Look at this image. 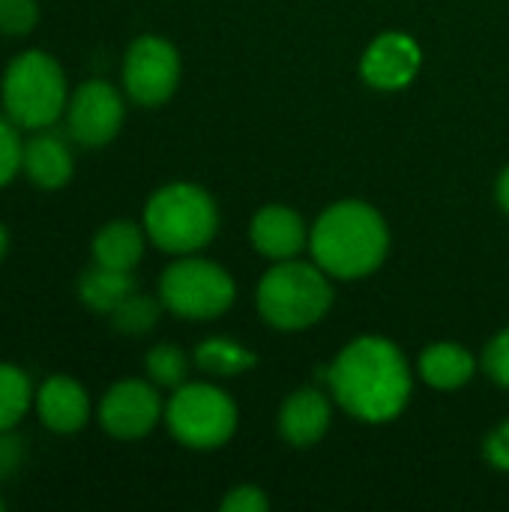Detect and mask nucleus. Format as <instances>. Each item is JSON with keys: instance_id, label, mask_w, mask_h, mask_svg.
<instances>
[{"instance_id": "obj_1", "label": "nucleus", "mask_w": 509, "mask_h": 512, "mask_svg": "<svg viewBox=\"0 0 509 512\" xmlns=\"http://www.w3.org/2000/svg\"><path fill=\"white\" fill-rule=\"evenodd\" d=\"M336 402L363 423L396 420L411 399V369L402 351L378 336L354 339L327 369Z\"/></svg>"}, {"instance_id": "obj_2", "label": "nucleus", "mask_w": 509, "mask_h": 512, "mask_svg": "<svg viewBox=\"0 0 509 512\" xmlns=\"http://www.w3.org/2000/svg\"><path fill=\"white\" fill-rule=\"evenodd\" d=\"M315 264L336 279H363L381 267L390 249L387 222L363 201L333 204L309 237Z\"/></svg>"}, {"instance_id": "obj_3", "label": "nucleus", "mask_w": 509, "mask_h": 512, "mask_svg": "<svg viewBox=\"0 0 509 512\" xmlns=\"http://www.w3.org/2000/svg\"><path fill=\"white\" fill-rule=\"evenodd\" d=\"M144 225L159 249L186 255L213 240L219 228V213L204 189L192 183H174L150 198L144 210Z\"/></svg>"}, {"instance_id": "obj_4", "label": "nucleus", "mask_w": 509, "mask_h": 512, "mask_svg": "<svg viewBox=\"0 0 509 512\" xmlns=\"http://www.w3.org/2000/svg\"><path fill=\"white\" fill-rule=\"evenodd\" d=\"M333 303V288L321 267L282 261L258 285V312L279 330H306L318 324Z\"/></svg>"}, {"instance_id": "obj_5", "label": "nucleus", "mask_w": 509, "mask_h": 512, "mask_svg": "<svg viewBox=\"0 0 509 512\" xmlns=\"http://www.w3.org/2000/svg\"><path fill=\"white\" fill-rule=\"evenodd\" d=\"M66 99V81L60 66L42 54L27 51L15 57V63L6 69L3 81V102L15 123L39 129L60 117Z\"/></svg>"}, {"instance_id": "obj_6", "label": "nucleus", "mask_w": 509, "mask_h": 512, "mask_svg": "<svg viewBox=\"0 0 509 512\" xmlns=\"http://www.w3.org/2000/svg\"><path fill=\"white\" fill-rule=\"evenodd\" d=\"M168 429L186 447L213 450L234 435L237 408L222 390L210 384H189L180 387L168 405Z\"/></svg>"}, {"instance_id": "obj_7", "label": "nucleus", "mask_w": 509, "mask_h": 512, "mask_svg": "<svg viewBox=\"0 0 509 512\" xmlns=\"http://www.w3.org/2000/svg\"><path fill=\"white\" fill-rule=\"evenodd\" d=\"M162 303L180 318H216L234 303V279L201 258H186L165 270L159 285Z\"/></svg>"}, {"instance_id": "obj_8", "label": "nucleus", "mask_w": 509, "mask_h": 512, "mask_svg": "<svg viewBox=\"0 0 509 512\" xmlns=\"http://www.w3.org/2000/svg\"><path fill=\"white\" fill-rule=\"evenodd\" d=\"M126 90L138 105H162L180 78V57L177 48L159 36H141L126 54Z\"/></svg>"}, {"instance_id": "obj_9", "label": "nucleus", "mask_w": 509, "mask_h": 512, "mask_svg": "<svg viewBox=\"0 0 509 512\" xmlns=\"http://www.w3.org/2000/svg\"><path fill=\"white\" fill-rule=\"evenodd\" d=\"M123 123V99L105 81H87L78 87L69 105V132L84 147L108 144Z\"/></svg>"}, {"instance_id": "obj_10", "label": "nucleus", "mask_w": 509, "mask_h": 512, "mask_svg": "<svg viewBox=\"0 0 509 512\" xmlns=\"http://www.w3.org/2000/svg\"><path fill=\"white\" fill-rule=\"evenodd\" d=\"M102 426L123 441L147 435L159 420V396L141 381H123L102 399Z\"/></svg>"}, {"instance_id": "obj_11", "label": "nucleus", "mask_w": 509, "mask_h": 512, "mask_svg": "<svg viewBox=\"0 0 509 512\" xmlns=\"http://www.w3.org/2000/svg\"><path fill=\"white\" fill-rule=\"evenodd\" d=\"M420 63H423V54H420V45L405 36V33H381L366 57H363V78L378 87V90H402L408 87L417 72H420Z\"/></svg>"}, {"instance_id": "obj_12", "label": "nucleus", "mask_w": 509, "mask_h": 512, "mask_svg": "<svg viewBox=\"0 0 509 512\" xmlns=\"http://www.w3.org/2000/svg\"><path fill=\"white\" fill-rule=\"evenodd\" d=\"M306 225L288 207H264L252 219V243L264 258L291 261L306 246Z\"/></svg>"}, {"instance_id": "obj_13", "label": "nucleus", "mask_w": 509, "mask_h": 512, "mask_svg": "<svg viewBox=\"0 0 509 512\" xmlns=\"http://www.w3.org/2000/svg\"><path fill=\"white\" fill-rule=\"evenodd\" d=\"M279 429L282 438L294 447L318 444L330 429V402L312 387L297 390L279 414Z\"/></svg>"}, {"instance_id": "obj_14", "label": "nucleus", "mask_w": 509, "mask_h": 512, "mask_svg": "<svg viewBox=\"0 0 509 512\" xmlns=\"http://www.w3.org/2000/svg\"><path fill=\"white\" fill-rule=\"evenodd\" d=\"M87 393L69 378H51L39 393V414L54 432H75L87 420Z\"/></svg>"}, {"instance_id": "obj_15", "label": "nucleus", "mask_w": 509, "mask_h": 512, "mask_svg": "<svg viewBox=\"0 0 509 512\" xmlns=\"http://www.w3.org/2000/svg\"><path fill=\"white\" fill-rule=\"evenodd\" d=\"M477 363L474 357L453 342H438L429 345L420 357V375L429 387L435 390H459L471 381Z\"/></svg>"}, {"instance_id": "obj_16", "label": "nucleus", "mask_w": 509, "mask_h": 512, "mask_svg": "<svg viewBox=\"0 0 509 512\" xmlns=\"http://www.w3.org/2000/svg\"><path fill=\"white\" fill-rule=\"evenodd\" d=\"M21 165L36 186L57 189L72 177V156L54 135H39L21 150Z\"/></svg>"}, {"instance_id": "obj_17", "label": "nucleus", "mask_w": 509, "mask_h": 512, "mask_svg": "<svg viewBox=\"0 0 509 512\" xmlns=\"http://www.w3.org/2000/svg\"><path fill=\"white\" fill-rule=\"evenodd\" d=\"M141 252H144V237L132 222H111L93 240L96 264L111 267V270L129 273L141 261Z\"/></svg>"}, {"instance_id": "obj_18", "label": "nucleus", "mask_w": 509, "mask_h": 512, "mask_svg": "<svg viewBox=\"0 0 509 512\" xmlns=\"http://www.w3.org/2000/svg\"><path fill=\"white\" fill-rule=\"evenodd\" d=\"M78 294H81V300L90 309H96V312H114L126 297L135 294V279L126 270H111V267L96 264L93 270H87L81 276Z\"/></svg>"}, {"instance_id": "obj_19", "label": "nucleus", "mask_w": 509, "mask_h": 512, "mask_svg": "<svg viewBox=\"0 0 509 512\" xmlns=\"http://www.w3.org/2000/svg\"><path fill=\"white\" fill-rule=\"evenodd\" d=\"M195 360H198V366H201L204 372L222 375V378L249 372V369L258 363V357H255L249 348H243L240 342H234V339H207V342L195 351Z\"/></svg>"}, {"instance_id": "obj_20", "label": "nucleus", "mask_w": 509, "mask_h": 512, "mask_svg": "<svg viewBox=\"0 0 509 512\" xmlns=\"http://www.w3.org/2000/svg\"><path fill=\"white\" fill-rule=\"evenodd\" d=\"M30 405V381L15 366L0 363V432L12 429Z\"/></svg>"}, {"instance_id": "obj_21", "label": "nucleus", "mask_w": 509, "mask_h": 512, "mask_svg": "<svg viewBox=\"0 0 509 512\" xmlns=\"http://www.w3.org/2000/svg\"><path fill=\"white\" fill-rule=\"evenodd\" d=\"M111 315H114L117 330H123V333H147L159 321V306H156L153 297H144V294L135 291Z\"/></svg>"}, {"instance_id": "obj_22", "label": "nucleus", "mask_w": 509, "mask_h": 512, "mask_svg": "<svg viewBox=\"0 0 509 512\" xmlns=\"http://www.w3.org/2000/svg\"><path fill=\"white\" fill-rule=\"evenodd\" d=\"M147 372L162 387H180L186 378V357L174 345H159L147 354Z\"/></svg>"}, {"instance_id": "obj_23", "label": "nucleus", "mask_w": 509, "mask_h": 512, "mask_svg": "<svg viewBox=\"0 0 509 512\" xmlns=\"http://www.w3.org/2000/svg\"><path fill=\"white\" fill-rule=\"evenodd\" d=\"M36 24L33 0H0V30L3 33H27Z\"/></svg>"}, {"instance_id": "obj_24", "label": "nucleus", "mask_w": 509, "mask_h": 512, "mask_svg": "<svg viewBox=\"0 0 509 512\" xmlns=\"http://www.w3.org/2000/svg\"><path fill=\"white\" fill-rule=\"evenodd\" d=\"M21 165V144L15 129L0 117V186L15 174V168Z\"/></svg>"}, {"instance_id": "obj_25", "label": "nucleus", "mask_w": 509, "mask_h": 512, "mask_svg": "<svg viewBox=\"0 0 509 512\" xmlns=\"http://www.w3.org/2000/svg\"><path fill=\"white\" fill-rule=\"evenodd\" d=\"M486 372L501 384L509 387V330L492 339V345L486 348Z\"/></svg>"}, {"instance_id": "obj_26", "label": "nucleus", "mask_w": 509, "mask_h": 512, "mask_svg": "<svg viewBox=\"0 0 509 512\" xmlns=\"http://www.w3.org/2000/svg\"><path fill=\"white\" fill-rule=\"evenodd\" d=\"M270 507L267 495L255 486H237L225 501H222V510L225 512H264Z\"/></svg>"}, {"instance_id": "obj_27", "label": "nucleus", "mask_w": 509, "mask_h": 512, "mask_svg": "<svg viewBox=\"0 0 509 512\" xmlns=\"http://www.w3.org/2000/svg\"><path fill=\"white\" fill-rule=\"evenodd\" d=\"M486 456L495 468L509 471V423H504L498 432H492V438L486 441Z\"/></svg>"}, {"instance_id": "obj_28", "label": "nucleus", "mask_w": 509, "mask_h": 512, "mask_svg": "<svg viewBox=\"0 0 509 512\" xmlns=\"http://www.w3.org/2000/svg\"><path fill=\"white\" fill-rule=\"evenodd\" d=\"M21 465V444L9 435H0V480Z\"/></svg>"}, {"instance_id": "obj_29", "label": "nucleus", "mask_w": 509, "mask_h": 512, "mask_svg": "<svg viewBox=\"0 0 509 512\" xmlns=\"http://www.w3.org/2000/svg\"><path fill=\"white\" fill-rule=\"evenodd\" d=\"M498 201H501V207L509 213V168L501 174V180H498Z\"/></svg>"}, {"instance_id": "obj_30", "label": "nucleus", "mask_w": 509, "mask_h": 512, "mask_svg": "<svg viewBox=\"0 0 509 512\" xmlns=\"http://www.w3.org/2000/svg\"><path fill=\"white\" fill-rule=\"evenodd\" d=\"M6 246H9V237H6V228L0 225V258L6 255Z\"/></svg>"}, {"instance_id": "obj_31", "label": "nucleus", "mask_w": 509, "mask_h": 512, "mask_svg": "<svg viewBox=\"0 0 509 512\" xmlns=\"http://www.w3.org/2000/svg\"><path fill=\"white\" fill-rule=\"evenodd\" d=\"M0 510H3V501H0Z\"/></svg>"}]
</instances>
